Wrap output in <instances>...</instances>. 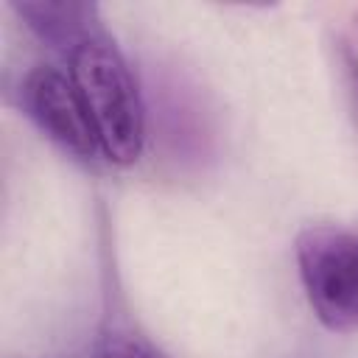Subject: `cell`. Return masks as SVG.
Returning <instances> with one entry per match:
<instances>
[{"label": "cell", "instance_id": "cell-1", "mask_svg": "<svg viewBox=\"0 0 358 358\" xmlns=\"http://www.w3.org/2000/svg\"><path fill=\"white\" fill-rule=\"evenodd\" d=\"M70 78L84 98L101 154L115 165L137 162L145 145V103L115 42L98 36L73 50Z\"/></svg>", "mask_w": 358, "mask_h": 358}, {"label": "cell", "instance_id": "cell-2", "mask_svg": "<svg viewBox=\"0 0 358 358\" xmlns=\"http://www.w3.org/2000/svg\"><path fill=\"white\" fill-rule=\"evenodd\" d=\"M296 266L316 319L336 333L358 330V238L338 227H308L296 238Z\"/></svg>", "mask_w": 358, "mask_h": 358}, {"label": "cell", "instance_id": "cell-3", "mask_svg": "<svg viewBox=\"0 0 358 358\" xmlns=\"http://www.w3.org/2000/svg\"><path fill=\"white\" fill-rule=\"evenodd\" d=\"M22 103L31 120L73 157L92 159L101 154L90 112L70 73L56 67H34L22 84Z\"/></svg>", "mask_w": 358, "mask_h": 358}, {"label": "cell", "instance_id": "cell-4", "mask_svg": "<svg viewBox=\"0 0 358 358\" xmlns=\"http://www.w3.org/2000/svg\"><path fill=\"white\" fill-rule=\"evenodd\" d=\"M151 101L157 109L154 126L171 157L199 162L207 154L210 129H207L204 106L193 92V87H187L176 76H162L159 81H154Z\"/></svg>", "mask_w": 358, "mask_h": 358}, {"label": "cell", "instance_id": "cell-5", "mask_svg": "<svg viewBox=\"0 0 358 358\" xmlns=\"http://www.w3.org/2000/svg\"><path fill=\"white\" fill-rule=\"evenodd\" d=\"M14 14L36 34L42 42L59 50H78L84 42L106 36L101 28L98 6L95 3H76V0H22L11 3Z\"/></svg>", "mask_w": 358, "mask_h": 358}, {"label": "cell", "instance_id": "cell-6", "mask_svg": "<svg viewBox=\"0 0 358 358\" xmlns=\"http://www.w3.org/2000/svg\"><path fill=\"white\" fill-rule=\"evenodd\" d=\"M98 358H162L157 355L151 347L134 341V338H123V336H115V338H106V344L101 347Z\"/></svg>", "mask_w": 358, "mask_h": 358}, {"label": "cell", "instance_id": "cell-7", "mask_svg": "<svg viewBox=\"0 0 358 358\" xmlns=\"http://www.w3.org/2000/svg\"><path fill=\"white\" fill-rule=\"evenodd\" d=\"M347 64H350V76H352V90H355V95H358V62L347 53Z\"/></svg>", "mask_w": 358, "mask_h": 358}]
</instances>
